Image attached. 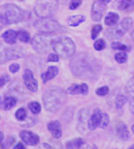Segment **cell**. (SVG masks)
Here are the masks:
<instances>
[{
	"label": "cell",
	"mask_w": 134,
	"mask_h": 149,
	"mask_svg": "<svg viewBox=\"0 0 134 149\" xmlns=\"http://www.w3.org/2000/svg\"><path fill=\"white\" fill-rule=\"evenodd\" d=\"M34 26L37 31L42 33L46 34H55L65 31V27H63L57 20L51 17H41L37 20L34 24Z\"/></svg>",
	"instance_id": "5"
},
{
	"label": "cell",
	"mask_w": 134,
	"mask_h": 149,
	"mask_svg": "<svg viewBox=\"0 0 134 149\" xmlns=\"http://www.w3.org/2000/svg\"><path fill=\"white\" fill-rule=\"evenodd\" d=\"M68 93L72 95H75V94L85 95L88 93V86L85 83L80 84V85L74 84L68 88Z\"/></svg>",
	"instance_id": "15"
},
{
	"label": "cell",
	"mask_w": 134,
	"mask_h": 149,
	"mask_svg": "<svg viewBox=\"0 0 134 149\" xmlns=\"http://www.w3.org/2000/svg\"><path fill=\"white\" fill-rule=\"evenodd\" d=\"M115 59L117 62L120 63V64H123L125 63L126 60H127V55L125 53V52H119V53H117L115 55Z\"/></svg>",
	"instance_id": "35"
},
{
	"label": "cell",
	"mask_w": 134,
	"mask_h": 149,
	"mask_svg": "<svg viewBox=\"0 0 134 149\" xmlns=\"http://www.w3.org/2000/svg\"><path fill=\"white\" fill-rule=\"evenodd\" d=\"M125 32L126 31L124 30H122V28L119 26V27H116L115 29L108 30L106 32V35L110 40H117V39L122 38Z\"/></svg>",
	"instance_id": "16"
},
{
	"label": "cell",
	"mask_w": 134,
	"mask_h": 149,
	"mask_svg": "<svg viewBox=\"0 0 134 149\" xmlns=\"http://www.w3.org/2000/svg\"><path fill=\"white\" fill-rule=\"evenodd\" d=\"M108 93H109L108 86H102L96 91V93L99 96H106Z\"/></svg>",
	"instance_id": "38"
},
{
	"label": "cell",
	"mask_w": 134,
	"mask_h": 149,
	"mask_svg": "<svg viewBox=\"0 0 134 149\" xmlns=\"http://www.w3.org/2000/svg\"><path fill=\"white\" fill-rule=\"evenodd\" d=\"M128 101V99H127V96H125V95H118L117 98H116V100H115V104H116V107L118 109H121L125 105L126 103Z\"/></svg>",
	"instance_id": "27"
},
{
	"label": "cell",
	"mask_w": 134,
	"mask_h": 149,
	"mask_svg": "<svg viewBox=\"0 0 134 149\" xmlns=\"http://www.w3.org/2000/svg\"><path fill=\"white\" fill-rule=\"evenodd\" d=\"M102 30V26L100 24H96L92 27V39H96L99 34V32Z\"/></svg>",
	"instance_id": "34"
},
{
	"label": "cell",
	"mask_w": 134,
	"mask_h": 149,
	"mask_svg": "<svg viewBox=\"0 0 134 149\" xmlns=\"http://www.w3.org/2000/svg\"><path fill=\"white\" fill-rule=\"evenodd\" d=\"M106 10V3L102 0H95L92 6V17L94 21H100Z\"/></svg>",
	"instance_id": "9"
},
{
	"label": "cell",
	"mask_w": 134,
	"mask_h": 149,
	"mask_svg": "<svg viewBox=\"0 0 134 149\" xmlns=\"http://www.w3.org/2000/svg\"><path fill=\"white\" fill-rule=\"evenodd\" d=\"M9 91L13 93V94H17V95H21V93H24V88L22 84L18 81V80H15L14 82H12L10 86H9Z\"/></svg>",
	"instance_id": "24"
},
{
	"label": "cell",
	"mask_w": 134,
	"mask_h": 149,
	"mask_svg": "<svg viewBox=\"0 0 134 149\" xmlns=\"http://www.w3.org/2000/svg\"><path fill=\"white\" fill-rule=\"evenodd\" d=\"M58 8V0L40 1L35 6V12L40 17H48L54 14Z\"/></svg>",
	"instance_id": "7"
},
{
	"label": "cell",
	"mask_w": 134,
	"mask_h": 149,
	"mask_svg": "<svg viewBox=\"0 0 134 149\" xmlns=\"http://www.w3.org/2000/svg\"><path fill=\"white\" fill-rule=\"evenodd\" d=\"M28 107L30 109V111L33 113V114H38L40 112H41V106L38 102H36V101H33V102H31L29 105H28Z\"/></svg>",
	"instance_id": "29"
},
{
	"label": "cell",
	"mask_w": 134,
	"mask_h": 149,
	"mask_svg": "<svg viewBox=\"0 0 134 149\" xmlns=\"http://www.w3.org/2000/svg\"><path fill=\"white\" fill-rule=\"evenodd\" d=\"M84 145H85V141L80 138H77V139H74L72 141H68L65 145V148L80 149L82 148V147H84Z\"/></svg>",
	"instance_id": "25"
},
{
	"label": "cell",
	"mask_w": 134,
	"mask_h": 149,
	"mask_svg": "<svg viewBox=\"0 0 134 149\" xmlns=\"http://www.w3.org/2000/svg\"><path fill=\"white\" fill-rule=\"evenodd\" d=\"M105 47H106V43L103 39H98L94 43V48L97 51H102Z\"/></svg>",
	"instance_id": "37"
},
{
	"label": "cell",
	"mask_w": 134,
	"mask_h": 149,
	"mask_svg": "<svg viewBox=\"0 0 134 149\" xmlns=\"http://www.w3.org/2000/svg\"><path fill=\"white\" fill-rule=\"evenodd\" d=\"M87 120H88V110L84 108L80 111L79 113V116H78V128L79 130L81 131V129L85 130V124L87 123L88 125V122H87Z\"/></svg>",
	"instance_id": "22"
},
{
	"label": "cell",
	"mask_w": 134,
	"mask_h": 149,
	"mask_svg": "<svg viewBox=\"0 0 134 149\" xmlns=\"http://www.w3.org/2000/svg\"><path fill=\"white\" fill-rule=\"evenodd\" d=\"M15 116H16V119L19 121H24L26 117H27V113H26V110L24 108V107H21L19 108L16 113H15Z\"/></svg>",
	"instance_id": "32"
},
{
	"label": "cell",
	"mask_w": 134,
	"mask_h": 149,
	"mask_svg": "<svg viewBox=\"0 0 134 149\" xmlns=\"http://www.w3.org/2000/svg\"><path fill=\"white\" fill-rule=\"evenodd\" d=\"M17 104V98L13 96H8L5 97L4 100L2 101L1 106L3 110H10L13 107H15Z\"/></svg>",
	"instance_id": "21"
},
{
	"label": "cell",
	"mask_w": 134,
	"mask_h": 149,
	"mask_svg": "<svg viewBox=\"0 0 134 149\" xmlns=\"http://www.w3.org/2000/svg\"><path fill=\"white\" fill-rule=\"evenodd\" d=\"M102 119H103V114L101 113V111L99 108H96L94 110L92 115L91 116V118L88 120V128H89V130L93 131L98 127H99L101 125Z\"/></svg>",
	"instance_id": "11"
},
{
	"label": "cell",
	"mask_w": 134,
	"mask_h": 149,
	"mask_svg": "<svg viewBox=\"0 0 134 149\" xmlns=\"http://www.w3.org/2000/svg\"><path fill=\"white\" fill-rule=\"evenodd\" d=\"M108 124H109V116L107 113H105V114H103V119H102V122H101L100 127L102 128H105L108 126Z\"/></svg>",
	"instance_id": "39"
},
{
	"label": "cell",
	"mask_w": 134,
	"mask_h": 149,
	"mask_svg": "<svg viewBox=\"0 0 134 149\" xmlns=\"http://www.w3.org/2000/svg\"><path fill=\"white\" fill-rule=\"evenodd\" d=\"M117 135L119 139L124 141H126L130 138V134L127 129V127L124 123H120L117 127Z\"/></svg>",
	"instance_id": "18"
},
{
	"label": "cell",
	"mask_w": 134,
	"mask_h": 149,
	"mask_svg": "<svg viewBox=\"0 0 134 149\" xmlns=\"http://www.w3.org/2000/svg\"><path fill=\"white\" fill-rule=\"evenodd\" d=\"M47 128H48V131H50V133L54 138L59 139L62 136V127L59 121L54 120V121L49 122L47 125Z\"/></svg>",
	"instance_id": "14"
},
{
	"label": "cell",
	"mask_w": 134,
	"mask_h": 149,
	"mask_svg": "<svg viewBox=\"0 0 134 149\" xmlns=\"http://www.w3.org/2000/svg\"><path fill=\"white\" fill-rule=\"evenodd\" d=\"M53 50L63 58H68L74 55L76 47L70 38L62 37L55 38L53 42Z\"/></svg>",
	"instance_id": "4"
},
{
	"label": "cell",
	"mask_w": 134,
	"mask_h": 149,
	"mask_svg": "<svg viewBox=\"0 0 134 149\" xmlns=\"http://www.w3.org/2000/svg\"><path fill=\"white\" fill-rule=\"evenodd\" d=\"M118 9L130 12L134 10V0H118Z\"/></svg>",
	"instance_id": "19"
},
{
	"label": "cell",
	"mask_w": 134,
	"mask_h": 149,
	"mask_svg": "<svg viewBox=\"0 0 134 149\" xmlns=\"http://www.w3.org/2000/svg\"><path fill=\"white\" fill-rule=\"evenodd\" d=\"M24 11L16 4L7 3L0 8V20L3 24H17L24 19Z\"/></svg>",
	"instance_id": "3"
},
{
	"label": "cell",
	"mask_w": 134,
	"mask_h": 149,
	"mask_svg": "<svg viewBox=\"0 0 134 149\" xmlns=\"http://www.w3.org/2000/svg\"><path fill=\"white\" fill-rule=\"evenodd\" d=\"M24 84L27 87V89L32 93H35L37 91V87H38V85H37V79L34 78L33 76V73L30 70H25L24 71Z\"/></svg>",
	"instance_id": "10"
},
{
	"label": "cell",
	"mask_w": 134,
	"mask_h": 149,
	"mask_svg": "<svg viewBox=\"0 0 134 149\" xmlns=\"http://www.w3.org/2000/svg\"><path fill=\"white\" fill-rule=\"evenodd\" d=\"M43 101L46 111L57 112L66 101L65 92L58 86H51L44 92Z\"/></svg>",
	"instance_id": "2"
},
{
	"label": "cell",
	"mask_w": 134,
	"mask_h": 149,
	"mask_svg": "<svg viewBox=\"0 0 134 149\" xmlns=\"http://www.w3.org/2000/svg\"><path fill=\"white\" fill-rule=\"evenodd\" d=\"M102 1H103V2H105L106 3H109V2H111V0H102Z\"/></svg>",
	"instance_id": "46"
},
{
	"label": "cell",
	"mask_w": 134,
	"mask_h": 149,
	"mask_svg": "<svg viewBox=\"0 0 134 149\" xmlns=\"http://www.w3.org/2000/svg\"><path fill=\"white\" fill-rule=\"evenodd\" d=\"M44 149H63L59 142H51V143H44Z\"/></svg>",
	"instance_id": "33"
},
{
	"label": "cell",
	"mask_w": 134,
	"mask_h": 149,
	"mask_svg": "<svg viewBox=\"0 0 134 149\" xmlns=\"http://www.w3.org/2000/svg\"><path fill=\"white\" fill-rule=\"evenodd\" d=\"M112 47L114 50H121V51H127V46L126 45L121 44L120 42H113L112 44Z\"/></svg>",
	"instance_id": "36"
},
{
	"label": "cell",
	"mask_w": 134,
	"mask_h": 149,
	"mask_svg": "<svg viewBox=\"0 0 134 149\" xmlns=\"http://www.w3.org/2000/svg\"><path fill=\"white\" fill-rule=\"evenodd\" d=\"M85 20V17L84 15H76V16H71L67 18V23L72 27H76L79 25L81 23H83Z\"/></svg>",
	"instance_id": "23"
},
{
	"label": "cell",
	"mask_w": 134,
	"mask_h": 149,
	"mask_svg": "<svg viewBox=\"0 0 134 149\" xmlns=\"http://www.w3.org/2000/svg\"><path fill=\"white\" fill-rule=\"evenodd\" d=\"M25 54V52L24 48L19 46L15 47H6L3 48L2 46L1 52H0V62L1 64H4L7 61L17 59L22 57H24Z\"/></svg>",
	"instance_id": "8"
},
{
	"label": "cell",
	"mask_w": 134,
	"mask_h": 149,
	"mask_svg": "<svg viewBox=\"0 0 134 149\" xmlns=\"http://www.w3.org/2000/svg\"><path fill=\"white\" fill-rule=\"evenodd\" d=\"M55 38L51 34L42 33L33 38L31 45L33 49L38 53H47L51 48H53V42Z\"/></svg>",
	"instance_id": "6"
},
{
	"label": "cell",
	"mask_w": 134,
	"mask_h": 149,
	"mask_svg": "<svg viewBox=\"0 0 134 149\" xmlns=\"http://www.w3.org/2000/svg\"><path fill=\"white\" fill-rule=\"evenodd\" d=\"M119 19V16L117 13L111 12L106 17L105 23H106V24H107L109 26H112V25H114V24H116L118 23Z\"/></svg>",
	"instance_id": "26"
},
{
	"label": "cell",
	"mask_w": 134,
	"mask_h": 149,
	"mask_svg": "<svg viewBox=\"0 0 134 149\" xmlns=\"http://www.w3.org/2000/svg\"><path fill=\"white\" fill-rule=\"evenodd\" d=\"M128 149H134V144L133 145V146H131V147H130Z\"/></svg>",
	"instance_id": "47"
},
{
	"label": "cell",
	"mask_w": 134,
	"mask_h": 149,
	"mask_svg": "<svg viewBox=\"0 0 134 149\" xmlns=\"http://www.w3.org/2000/svg\"><path fill=\"white\" fill-rule=\"evenodd\" d=\"M82 3V0H72L70 3V9L71 10H75L77 9Z\"/></svg>",
	"instance_id": "40"
},
{
	"label": "cell",
	"mask_w": 134,
	"mask_h": 149,
	"mask_svg": "<svg viewBox=\"0 0 134 149\" xmlns=\"http://www.w3.org/2000/svg\"><path fill=\"white\" fill-rule=\"evenodd\" d=\"M72 72L77 78L87 80H96L100 73L101 65L91 54L80 52L74 56L70 63Z\"/></svg>",
	"instance_id": "1"
},
{
	"label": "cell",
	"mask_w": 134,
	"mask_h": 149,
	"mask_svg": "<svg viewBox=\"0 0 134 149\" xmlns=\"http://www.w3.org/2000/svg\"><path fill=\"white\" fill-rule=\"evenodd\" d=\"M17 38L24 43H28L30 41V34L25 30H19L17 31Z\"/></svg>",
	"instance_id": "28"
},
{
	"label": "cell",
	"mask_w": 134,
	"mask_h": 149,
	"mask_svg": "<svg viewBox=\"0 0 134 149\" xmlns=\"http://www.w3.org/2000/svg\"><path fill=\"white\" fill-rule=\"evenodd\" d=\"M15 141H16V138H15L14 136H12V135L8 136L7 139H6V141H3V142L1 143V148L8 149L9 148H10V147L14 144Z\"/></svg>",
	"instance_id": "31"
},
{
	"label": "cell",
	"mask_w": 134,
	"mask_h": 149,
	"mask_svg": "<svg viewBox=\"0 0 134 149\" xmlns=\"http://www.w3.org/2000/svg\"><path fill=\"white\" fill-rule=\"evenodd\" d=\"M58 67H56V66H50L47 69V71L41 75L43 82L44 83L48 82L49 80H51L53 78H55L58 75Z\"/></svg>",
	"instance_id": "17"
},
{
	"label": "cell",
	"mask_w": 134,
	"mask_h": 149,
	"mask_svg": "<svg viewBox=\"0 0 134 149\" xmlns=\"http://www.w3.org/2000/svg\"><path fill=\"white\" fill-rule=\"evenodd\" d=\"M19 135H20V138L22 139V141L29 146H36L39 142L38 135L32 132L24 130V131L20 132Z\"/></svg>",
	"instance_id": "12"
},
{
	"label": "cell",
	"mask_w": 134,
	"mask_h": 149,
	"mask_svg": "<svg viewBox=\"0 0 134 149\" xmlns=\"http://www.w3.org/2000/svg\"><path fill=\"white\" fill-rule=\"evenodd\" d=\"M9 80H10V76L7 74H3L1 76V79H0V86L3 87Z\"/></svg>",
	"instance_id": "41"
},
{
	"label": "cell",
	"mask_w": 134,
	"mask_h": 149,
	"mask_svg": "<svg viewBox=\"0 0 134 149\" xmlns=\"http://www.w3.org/2000/svg\"><path fill=\"white\" fill-rule=\"evenodd\" d=\"M47 60H48L49 62H58V55L57 53H56V54L51 53V54L49 55Z\"/></svg>",
	"instance_id": "43"
},
{
	"label": "cell",
	"mask_w": 134,
	"mask_h": 149,
	"mask_svg": "<svg viewBox=\"0 0 134 149\" xmlns=\"http://www.w3.org/2000/svg\"><path fill=\"white\" fill-rule=\"evenodd\" d=\"M2 37H3V40L7 44L13 45V44L16 43V40H17V32H16L13 30H8V31H6L5 32L3 33Z\"/></svg>",
	"instance_id": "20"
},
{
	"label": "cell",
	"mask_w": 134,
	"mask_h": 149,
	"mask_svg": "<svg viewBox=\"0 0 134 149\" xmlns=\"http://www.w3.org/2000/svg\"><path fill=\"white\" fill-rule=\"evenodd\" d=\"M132 38L133 39V41H134V30L133 31V32H132Z\"/></svg>",
	"instance_id": "45"
},
{
	"label": "cell",
	"mask_w": 134,
	"mask_h": 149,
	"mask_svg": "<svg viewBox=\"0 0 134 149\" xmlns=\"http://www.w3.org/2000/svg\"><path fill=\"white\" fill-rule=\"evenodd\" d=\"M132 130H133V133L134 134V125L133 126V127H132Z\"/></svg>",
	"instance_id": "48"
},
{
	"label": "cell",
	"mask_w": 134,
	"mask_h": 149,
	"mask_svg": "<svg viewBox=\"0 0 134 149\" xmlns=\"http://www.w3.org/2000/svg\"><path fill=\"white\" fill-rule=\"evenodd\" d=\"M14 149H25V147L23 145V143L20 142V143H17V146L14 148Z\"/></svg>",
	"instance_id": "44"
},
{
	"label": "cell",
	"mask_w": 134,
	"mask_h": 149,
	"mask_svg": "<svg viewBox=\"0 0 134 149\" xmlns=\"http://www.w3.org/2000/svg\"><path fill=\"white\" fill-rule=\"evenodd\" d=\"M133 19L131 17H125L120 24V27L125 31H127L133 26Z\"/></svg>",
	"instance_id": "30"
},
{
	"label": "cell",
	"mask_w": 134,
	"mask_h": 149,
	"mask_svg": "<svg viewBox=\"0 0 134 149\" xmlns=\"http://www.w3.org/2000/svg\"><path fill=\"white\" fill-rule=\"evenodd\" d=\"M19 68H20V66H19V65H18V64H17V63L11 64V65H10V67H9L10 72H12V73H16V72L19 70Z\"/></svg>",
	"instance_id": "42"
},
{
	"label": "cell",
	"mask_w": 134,
	"mask_h": 149,
	"mask_svg": "<svg viewBox=\"0 0 134 149\" xmlns=\"http://www.w3.org/2000/svg\"><path fill=\"white\" fill-rule=\"evenodd\" d=\"M126 92L129 101V108L132 113L134 114V75L128 81L126 86Z\"/></svg>",
	"instance_id": "13"
}]
</instances>
